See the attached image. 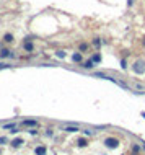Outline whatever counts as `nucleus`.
<instances>
[{"instance_id":"nucleus-8","label":"nucleus","mask_w":145,"mask_h":155,"mask_svg":"<svg viewBox=\"0 0 145 155\" xmlns=\"http://www.w3.org/2000/svg\"><path fill=\"white\" fill-rule=\"evenodd\" d=\"M64 131H65V132H78L80 127H78V126H65Z\"/></svg>"},{"instance_id":"nucleus-3","label":"nucleus","mask_w":145,"mask_h":155,"mask_svg":"<svg viewBox=\"0 0 145 155\" xmlns=\"http://www.w3.org/2000/svg\"><path fill=\"white\" fill-rule=\"evenodd\" d=\"M72 61H73L75 64H82V62H83V54H82L80 51L73 52V56H72Z\"/></svg>"},{"instance_id":"nucleus-5","label":"nucleus","mask_w":145,"mask_h":155,"mask_svg":"<svg viewBox=\"0 0 145 155\" xmlns=\"http://www.w3.org/2000/svg\"><path fill=\"white\" fill-rule=\"evenodd\" d=\"M80 65L83 67V69H86V70H91L93 67H95V62H93L91 59H88V61H85V62H82Z\"/></svg>"},{"instance_id":"nucleus-12","label":"nucleus","mask_w":145,"mask_h":155,"mask_svg":"<svg viewBox=\"0 0 145 155\" xmlns=\"http://www.w3.org/2000/svg\"><path fill=\"white\" fill-rule=\"evenodd\" d=\"M8 56H13L12 51H8V49H2V51H0V57H8Z\"/></svg>"},{"instance_id":"nucleus-4","label":"nucleus","mask_w":145,"mask_h":155,"mask_svg":"<svg viewBox=\"0 0 145 155\" xmlns=\"http://www.w3.org/2000/svg\"><path fill=\"white\" fill-rule=\"evenodd\" d=\"M103 44H104V39H101V38H93L91 39V46L96 47V49H100Z\"/></svg>"},{"instance_id":"nucleus-18","label":"nucleus","mask_w":145,"mask_h":155,"mask_svg":"<svg viewBox=\"0 0 145 155\" xmlns=\"http://www.w3.org/2000/svg\"><path fill=\"white\" fill-rule=\"evenodd\" d=\"M7 67H10V65H8V64H0V70H2V69H7Z\"/></svg>"},{"instance_id":"nucleus-13","label":"nucleus","mask_w":145,"mask_h":155,"mask_svg":"<svg viewBox=\"0 0 145 155\" xmlns=\"http://www.w3.org/2000/svg\"><path fill=\"white\" fill-rule=\"evenodd\" d=\"M36 153H38V155H44V153H46V147H38V149H36Z\"/></svg>"},{"instance_id":"nucleus-10","label":"nucleus","mask_w":145,"mask_h":155,"mask_svg":"<svg viewBox=\"0 0 145 155\" xmlns=\"http://www.w3.org/2000/svg\"><path fill=\"white\" fill-rule=\"evenodd\" d=\"M23 126H30V127H34V126H38V121H34V119L23 121Z\"/></svg>"},{"instance_id":"nucleus-21","label":"nucleus","mask_w":145,"mask_h":155,"mask_svg":"<svg viewBox=\"0 0 145 155\" xmlns=\"http://www.w3.org/2000/svg\"><path fill=\"white\" fill-rule=\"evenodd\" d=\"M3 142H7V139L5 137H0V144H3Z\"/></svg>"},{"instance_id":"nucleus-20","label":"nucleus","mask_w":145,"mask_h":155,"mask_svg":"<svg viewBox=\"0 0 145 155\" xmlns=\"http://www.w3.org/2000/svg\"><path fill=\"white\" fill-rule=\"evenodd\" d=\"M127 5H129V7H132V5H134V0H127Z\"/></svg>"},{"instance_id":"nucleus-6","label":"nucleus","mask_w":145,"mask_h":155,"mask_svg":"<svg viewBox=\"0 0 145 155\" xmlns=\"http://www.w3.org/2000/svg\"><path fill=\"white\" fill-rule=\"evenodd\" d=\"M88 49H90V44H88V43H80V44H78V51H80L82 54L86 52Z\"/></svg>"},{"instance_id":"nucleus-7","label":"nucleus","mask_w":145,"mask_h":155,"mask_svg":"<svg viewBox=\"0 0 145 155\" xmlns=\"http://www.w3.org/2000/svg\"><path fill=\"white\" fill-rule=\"evenodd\" d=\"M90 59H91L95 64H100V62H101V54H100V52H95V54H91Z\"/></svg>"},{"instance_id":"nucleus-17","label":"nucleus","mask_w":145,"mask_h":155,"mask_svg":"<svg viewBox=\"0 0 145 155\" xmlns=\"http://www.w3.org/2000/svg\"><path fill=\"white\" fill-rule=\"evenodd\" d=\"M21 142H23V140H21V139H16V140H13V142H12V144H13V145H15V147H18V145H21Z\"/></svg>"},{"instance_id":"nucleus-19","label":"nucleus","mask_w":145,"mask_h":155,"mask_svg":"<svg viewBox=\"0 0 145 155\" xmlns=\"http://www.w3.org/2000/svg\"><path fill=\"white\" fill-rule=\"evenodd\" d=\"M83 134H85V135H91V134H93V131H83Z\"/></svg>"},{"instance_id":"nucleus-1","label":"nucleus","mask_w":145,"mask_h":155,"mask_svg":"<svg viewBox=\"0 0 145 155\" xmlns=\"http://www.w3.org/2000/svg\"><path fill=\"white\" fill-rule=\"evenodd\" d=\"M103 144H104L106 149H111V150H113V149H118L121 142H119V139H116V137H106V139L103 140Z\"/></svg>"},{"instance_id":"nucleus-15","label":"nucleus","mask_w":145,"mask_h":155,"mask_svg":"<svg viewBox=\"0 0 145 155\" xmlns=\"http://www.w3.org/2000/svg\"><path fill=\"white\" fill-rule=\"evenodd\" d=\"M121 69H122V70H127V61H125V59L121 61Z\"/></svg>"},{"instance_id":"nucleus-16","label":"nucleus","mask_w":145,"mask_h":155,"mask_svg":"<svg viewBox=\"0 0 145 155\" xmlns=\"http://www.w3.org/2000/svg\"><path fill=\"white\" fill-rule=\"evenodd\" d=\"M55 56H57V57H60V59H64V57H65V51H57Z\"/></svg>"},{"instance_id":"nucleus-14","label":"nucleus","mask_w":145,"mask_h":155,"mask_svg":"<svg viewBox=\"0 0 145 155\" xmlns=\"http://www.w3.org/2000/svg\"><path fill=\"white\" fill-rule=\"evenodd\" d=\"M3 41H5V43H12V41H13V36H12V34H5Z\"/></svg>"},{"instance_id":"nucleus-22","label":"nucleus","mask_w":145,"mask_h":155,"mask_svg":"<svg viewBox=\"0 0 145 155\" xmlns=\"http://www.w3.org/2000/svg\"><path fill=\"white\" fill-rule=\"evenodd\" d=\"M142 149H143V150H145V142H142Z\"/></svg>"},{"instance_id":"nucleus-9","label":"nucleus","mask_w":145,"mask_h":155,"mask_svg":"<svg viewBox=\"0 0 145 155\" xmlns=\"http://www.w3.org/2000/svg\"><path fill=\"white\" fill-rule=\"evenodd\" d=\"M23 47H25V51H28V52H31V51L34 49V46H33L30 41H25V46H23Z\"/></svg>"},{"instance_id":"nucleus-2","label":"nucleus","mask_w":145,"mask_h":155,"mask_svg":"<svg viewBox=\"0 0 145 155\" xmlns=\"http://www.w3.org/2000/svg\"><path fill=\"white\" fill-rule=\"evenodd\" d=\"M132 70L135 72V74H139V75H142L143 72H145V62L143 61H137L134 65H132Z\"/></svg>"},{"instance_id":"nucleus-11","label":"nucleus","mask_w":145,"mask_h":155,"mask_svg":"<svg viewBox=\"0 0 145 155\" xmlns=\"http://www.w3.org/2000/svg\"><path fill=\"white\" fill-rule=\"evenodd\" d=\"M77 145H78V147H86V145H88V140H86V139H78V140H77Z\"/></svg>"}]
</instances>
